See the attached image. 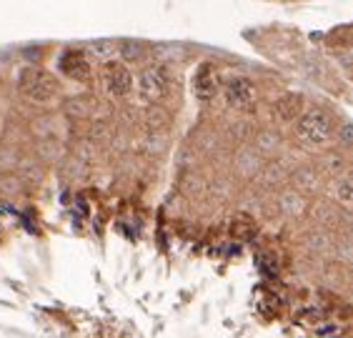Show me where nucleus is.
Returning <instances> with one entry per match:
<instances>
[{"label":"nucleus","mask_w":353,"mask_h":338,"mask_svg":"<svg viewBox=\"0 0 353 338\" xmlns=\"http://www.w3.org/2000/svg\"><path fill=\"white\" fill-rule=\"evenodd\" d=\"M18 86H21V93L26 98L35 103H50L58 95V83L48 70L43 68H26L18 78Z\"/></svg>","instance_id":"obj_1"},{"label":"nucleus","mask_w":353,"mask_h":338,"mask_svg":"<svg viewBox=\"0 0 353 338\" xmlns=\"http://www.w3.org/2000/svg\"><path fill=\"white\" fill-rule=\"evenodd\" d=\"M296 133L308 146H323L333 138V121L323 110H306L296 121Z\"/></svg>","instance_id":"obj_2"},{"label":"nucleus","mask_w":353,"mask_h":338,"mask_svg":"<svg viewBox=\"0 0 353 338\" xmlns=\"http://www.w3.org/2000/svg\"><path fill=\"white\" fill-rule=\"evenodd\" d=\"M138 98L143 103H156L161 101L168 90V75H165V68L161 66H148L143 68L141 75H138Z\"/></svg>","instance_id":"obj_3"},{"label":"nucleus","mask_w":353,"mask_h":338,"mask_svg":"<svg viewBox=\"0 0 353 338\" xmlns=\"http://www.w3.org/2000/svg\"><path fill=\"white\" fill-rule=\"evenodd\" d=\"M223 95L225 101H228V106L238 110H253L256 108V101H259L256 86L248 78H231V81L225 83Z\"/></svg>","instance_id":"obj_4"},{"label":"nucleus","mask_w":353,"mask_h":338,"mask_svg":"<svg viewBox=\"0 0 353 338\" xmlns=\"http://www.w3.org/2000/svg\"><path fill=\"white\" fill-rule=\"evenodd\" d=\"M103 83H105V90L116 98H123L133 90V75L123 63L118 61H108L103 63Z\"/></svg>","instance_id":"obj_5"},{"label":"nucleus","mask_w":353,"mask_h":338,"mask_svg":"<svg viewBox=\"0 0 353 338\" xmlns=\"http://www.w3.org/2000/svg\"><path fill=\"white\" fill-rule=\"evenodd\" d=\"M218 75L216 70H213V66H201L196 73V95L201 98L203 103L213 101L218 93Z\"/></svg>","instance_id":"obj_6"},{"label":"nucleus","mask_w":353,"mask_h":338,"mask_svg":"<svg viewBox=\"0 0 353 338\" xmlns=\"http://www.w3.org/2000/svg\"><path fill=\"white\" fill-rule=\"evenodd\" d=\"M61 70L65 75H83L85 70H88V63H85V55L81 53V50H75V48H70V50H65V53L61 55Z\"/></svg>","instance_id":"obj_7"},{"label":"nucleus","mask_w":353,"mask_h":338,"mask_svg":"<svg viewBox=\"0 0 353 338\" xmlns=\"http://www.w3.org/2000/svg\"><path fill=\"white\" fill-rule=\"evenodd\" d=\"M118 53H121L125 66H136V63H143V58H145V46L138 41H123L118 46Z\"/></svg>","instance_id":"obj_8"},{"label":"nucleus","mask_w":353,"mask_h":338,"mask_svg":"<svg viewBox=\"0 0 353 338\" xmlns=\"http://www.w3.org/2000/svg\"><path fill=\"white\" fill-rule=\"evenodd\" d=\"M336 196H339L343 203H348V206H353V173L336 186Z\"/></svg>","instance_id":"obj_9"},{"label":"nucleus","mask_w":353,"mask_h":338,"mask_svg":"<svg viewBox=\"0 0 353 338\" xmlns=\"http://www.w3.org/2000/svg\"><path fill=\"white\" fill-rule=\"evenodd\" d=\"M341 135H343V141H346L348 146H353V128L351 126H346V128L341 130Z\"/></svg>","instance_id":"obj_10"}]
</instances>
